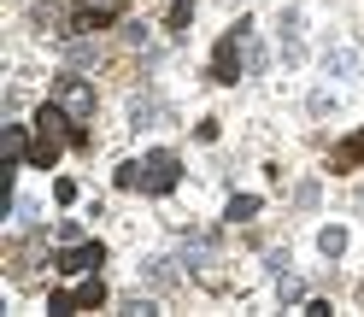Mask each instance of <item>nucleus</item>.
Returning <instances> with one entry per match:
<instances>
[{
  "instance_id": "obj_6",
  "label": "nucleus",
  "mask_w": 364,
  "mask_h": 317,
  "mask_svg": "<svg viewBox=\"0 0 364 317\" xmlns=\"http://www.w3.org/2000/svg\"><path fill=\"white\" fill-rule=\"evenodd\" d=\"M65 112H71V118L82 124V118H95V88H88L82 77H59V95H53Z\"/></svg>"
},
{
  "instance_id": "obj_1",
  "label": "nucleus",
  "mask_w": 364,
  "mask_h": 317,
  "mask_svg": "<svg viewBox=\"0 0 364 317\" xmlns=\"http://www.w3.org/2000/svg\"><path fill=\"white\" fill-rule=\"evenodd\" d=\"M65 141H77V147H88V129L71 118V112H65L59 100H48L36 112V135H30V165L36 171H53L59 165V147Z\"/></svg>"
},
{
  "instance_id": "obj_4",
  "label": "nucleus",
  "mask_w": 364,
  "mask_h": 317,
  "mask_svg": "<svg viewBox=\"0 0 364 317\" xmlns=\"http://www.w3.org/2000/svg\"><path fill=\"white\" fill-rule=\"evenodd\" d=\"M100 264H106L100 241H65L59 259H53V270H65V276H88V270H100Z\"/></svg>"
},
{
  "instance_id": "obj_18",
  "label": "nucleus",
  "mask_w": 364,
  "mask_h": 317,
  "mask_svg": "<svg viewBox=\"0 0 364 317\" xmlns=\"http://www.w3.org/2000/svg\"><path fill=\"white\" fill-rule=\"evenodd\" d=\"M59 18H65V6H59V0H41V6H36V24H41V30H53Z\"/></svg>"
},
{
  "instance_id": "obj_11",
  "label": "nucleus",
  "mask_w": 364,
  "mask_h": 317,
  "mask_svg": "<svg viewBox=\"0 0 364 317\" xmlns=\"http://www.w3.org/2000/svg\"><path fill=\"white\" fill-rule=\"evenodd\" d=\"M100 306H106V282H100V270H88L77 288V311H100Z\"/></svg>"
},
{
  "instance_id": "obj_19",
  "label": "nucleus",
  "mask_w": 364,
  "mask_h": 317,
  "mask_svg": "<svg viewBox=\"0 0 364 317\" xmlns=\"http://www.w3.org/2000/svg\"><path fill=\"white\" fill-rule=\"evenodd\" d=\"M147 282H153V288H171V259H153V264H147Z\"/></svg>"
},
{
  "instance_id": "obj_2",
  "label": "nucleus",
  "mask_w": 364,
  "mask_h": 317,
  "mask_svg": "<svg viewBox=\"0 0 364 317\" xmlns=\"http://www.w3.org/2000/svg\"><path fill=\"white\" fill-rule=\"evenodd\" d=\"M247 36H253V24H235L230 36L218 41V53H212V82H241V71H247Z\"/></svg>"
},
{
  "instance_id": "obj_20",
  "label": "nucleus",
  "mask_w": 364,
  "mask_h": 317,
  "mask_svg": "<svg viewBox=\"0 0 364 317\" xmlns=\"http://www.w3.org/2000/svg\"><path fill=\"white\" fill-rule=\"evenodd\" d=\"M317 194H323L317 183H300V188H294V206H300V212H311V206H317Z\"/></svg>"
},
{
  "instance_id": "obj_21",
  "label": "nucleus",
  "mask_w": 364,
  "mask_h": 317,
  "mask_svg": "<svg viewBox=\"0 0 364 317\" xmlns=\"http://www.w3.org/2000/svg\"><path fill=\"white\" fill-rule=\"evenodd\" d=\"M264 59H270V53L259 48V41H253V36H247V71H264Z\"/></svg>"
},
{
  "instance_id": "obj_14",
  "label": "nucleus",
  "mask_w": 364,
  "mask_h": 317,
  "mask_svg": "<svg viewBox=\"0 0 364 317\" xmlns=\"http://www.w3.org/2000/svg\"><path fill=\"white\" fill-rule=\"evenodd\" d=\"M247 217H259V194H235L230 200V223H247Z\"/></svg>"
},
{
  "instance_id": "obj_5",
  "label": "nucleus",
  "mask_w": 364,
  "mask_h": 317,
  "mask_svg": "<svg viewBox=\"0 0 364 317\" xmlns=\"http://www.w3.org/2000/svg\"><path fill=\"white\" fill-rule=\"evenodd\" d=\"M124 12H129V0H77L71 30H106V24H118Z\"/></svg>"
},
{
  "instance_id": "obj_13",
  "label": "nucleus",
  "mask_w": 364,
  "mask_h": 317,
  "mask_svg": "<svg viewBox=\"0 0 364 317\" xmlns=\"http://www.w3.org/2000/svg\"><path fill=\"white\" fill-rule=\"evenodd\" d=\"M277 294H282V306H294V300H306V282L288 276V270H277Z\"/></svg>"
},
{
  "instance_id": "obj_9",
  "label": "nucleus",
  "mask_w": 364,
  "mask_h": 317,
  "mask_svg": "<svg viewBox=\"0 0 364 317\" xmlns=\"http://www.w3.org/2000/svg\"><path fill=\"white\" fill-rule=\"evenodd\" d=\"M0 153H6V165H24V158H30V135H24V124H6V129H0Z\"/></svg>"
},
{
  "instance_id": "obj_23",
  "label": "nucleus",
  "mask_w": 364,
  "mask_h": 317,
  "mask_svg": "<svg viewBox=\"0 0 364 317\" xmlns=\"http://www.w3.org/2000/svg\"><path fill=\"white\" fill-rule=\"evenodd\" d=\"M118 188H141V165H124L118 171Z\"/></svg>"
},
{
  "instance_id": "obj_7",
  "label": "nucleus",
  "mask_w": 364,
  "mask_h": 317,
  "mask_svg": "<svg viewBox=\"0 0 364 317\" xmlns=\"http://www.w3.org/2000/svg\"><path fill=\"white\" fill-rule=\"evenodd\" d=\"M358 71H364V53L353 41H329L323 48V77H358Z\"/></svg>"
},
{
  "instance_id": "obj_22",
  "label": "nucleus",
  "mask_w": 364,
  "mask_h": 317,
  "mask_svg": "<svg viewBox=\"0 0 364 317\" xmlns=\"http://www.w3.org/2000/svg\"><path fill=\"white\" fill-rule=\"evenodd\" d=\"M124 311H129V317H153V300H141V294H129V300H124Z\"/></svg>"
},
{
  "instance_id": "obj_8",
  "label": "nucleus",
  "mask_w": 364,
  "mask_h": 317,
  "mask_svg": "<svg viewBox=\"0 0 364 317\" xmlns=\"http://www.w3.org/2000/svg\"><path fill=\"white\" fill-rule=\"evenodd\" d=\"M277 30H282V59L294 65V59H300V6H282L277 12Z\"/></svg>"
},
{
  "instance_id": "obj_3",
  "label": "nucleus",
  "mask_w": 364,
  "mask_h": 317,
  "mask_svg": "<svg viewBox=\"0 0 364 317\" xmlns=\"http://www.w3.org/2000/svg\"><path fill=\"white\" fill-rule=\"evenodd\" d=\"M176 183H182V158H176V153L159 147V153L141 158V188H147V194H171Z\"/></svg>"
},
{
  "instance_id": "obj_16",
  "label": "nucleus",
  "mask_w": 364,
  "mask_h": 317,
  "mask_svg": "<svg viewBox=\"0 0 364 317\" xmlns=\"http://www.w3.org/2000/svg\"><path fill=\"white\" fill-rule=\"evenodd\" d=\"M129 118H135V129H147L153 118H165V106H159V100H135V112H129Z\"/></svg>"
},
{
  "instance_id": "obj_10",
  "label": "nucleus",
  "mask_w": 364,
  "mask_h": 317,
  "mask_svg": "<svg viewBox=\"0 0 364 317\" xmlns=\"http://www.w3.org/2000/svg\"><path fill=\"white\" fill-rule=\"evenodd\" d=\"M329 165H335V171H358V165H364V129H358V135H347V141L329 153Z\"/></svg>"
},
{
  "instance_id": "obj_15",
  "label": "nucleus",
  "mask_w": 364,
  "mask_h": 317,
  "mask_svg": "<svg viewBox=\"0 0 364 317\" xmlns=\"http://www.w3.org/2000/svg\"><path fill=\"white\" fill-rule=\"evenodd\" d=\"M48 311H53V317H71V311H77V294H71V288H53V294H48Z\"/></svg>"
},
{
  "instance_id": "obj_17",
  "label": "nucleus",
  "mask_w": 364,
  "mask_h": 317,
  "mask_svg": "<svg viewBox=\"0 0 364 317\" xmlns=\"http://www.w3.org/2000/svg\"><path fill=\"white\" fill-rule=\"evenodd\" d=\"M188 24H194V0H171V30L182 36Z\"/></svg>"
},
{
  "instance_id": "obj_12",
  "label": "nucleus",
  "mask_w": 364,
  "mask_h": 317,
  "mask_svg": "<svg viewBox=\"0 0 364 317\" xmlns=\"http://www.w3.org/2000/svg\"><path fill=\"white\" fill-rule=\"evenodd\" d=\"M317 253H323V259H341V253H347V230H341V223H329V230L317 235Z\"/></svg>"
},
{
  "instance_id": "obj_24",
  "label": "nucleus",
  "mask_w": 364,
  "mask_h": 317,
  "mask_svg": "<svg viewBox=\"0 0 364 317\" xmlns=\"http://www.w3.org/2000/svg\"><path fill=\"white\" fill-rule=\"evenodd\" d=\"M95 59V41H71V65H88Z\"/></svg>"
}]
</instances>
